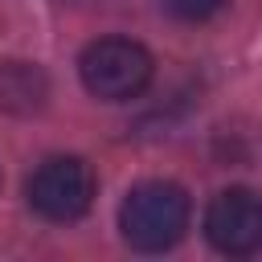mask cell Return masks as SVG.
Segmentation results:
<instances>
[{
	"mask_svg": "<svg viewBox=\"0 0 262 262\" xmlns=\"http://www.w3.org/2000/svg\"><path fill=\"white\" fill-rule=\"evenodd\" d=\"M78 74H82V86L94 98H102V102H127V98L143 94V86L151 82V53L139 41L102 37V41H90L82 49Z\"/></svg>",
	"mask_w": 262,
	"mask_h": 262,
	"instance_id": "obj_2",
	"label": "cell"
},
{
	"mask_svg": "<svg viewBox=\"0 0 262 262\" xmlns=\"http://www.w3.org/2000/svg\"><path fill=\"white\" fill-rule=\"evenodd\" d=\"M205 237L221 254H258L262 250V196L250 188H225L205 209Z\"/></svg>",
	"mask_w": 262,
	"mask_h": 262,
	"instance_id": "obj_4",
	"label": "cell"
},
{
	"mask_svg": "<svg viewBox=\"0 0 262 262\" xmlns=\"http://www.w3.org/2000/svg\"><path fill=\"white\" fill-rule=\"evenodd\" d=\"M119 229L127 246L143 254L172 250L188 229V192L172 180H143L119 205Z\"/></svg>",
	"mask_w": 262,
	"mask_h": 262,
	"instance_id": "obj_1",
	"label": "cell"
},
{
	"mask_svg": "<svg viewBox=\"0 0 262 262\" xmlns=\"http://www.w3.org/2000/svg\"><path fill=\"white\" fill-rule=\"evenodd\" d=\"M176 20H209L213 12H221L225 0H160Z\"/></svg>",
	"mask_w": 262,
	"mask_h": 262,
	"instance_id": "obj_6",
	"label": "cell"
},
{
	"mask_svg": "<svg viewBox=\"0 0 262 262\" xmlns=\"http://www.w3.org/2000/svg\"><path fill=\"white\" fill-rule=\"evenodd\" d=\"M33 213L45 221H78L94 205V172L78 156H49L25 184Z\"/></svg>",
	"mask_w": 262,
	"mask_h": 262,
	"instance_id": "obj_3",
	"label": "cell"
},
{
	"mask_svg": "<svg viewBox=\"0 0 262 262\" xmlns=\"http://www.w3.org/2000/svg\"><path fill=\"white\" fill-rule=\"evenodd\" d=\"M49 78L33 61H0V111L12 115H33L45 106Z\"/></svg>",
	"mask_w": 262,
	"mask_h": 262,
	"instance_id": "obj_5",
	"label": "cell"
}]
</instances>
